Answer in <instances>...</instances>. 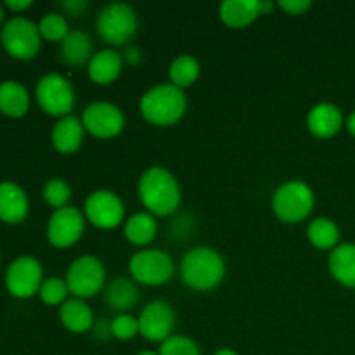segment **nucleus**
Masks as SVG:
<instances>
[{"label":"nucleus","mask_w":355,"mask_h":355,"mask_svg":"<svg viewBox=\"0 0 355 355\" xmlns=\"http://www.w3.org/2000/svg\"><path fill=\"white\" fill-rule=\"evenodd\" d=\"M137 193L142 207L155 217H168L175 214L182 201L179 180L163 166H151L142 172Z\"/></svg>","instance_id":"1"},{"label":"nucleus","mask_w":355,"mask_h":355,"mask_svg":"<svg viewBox=\"0 0 355 355\" xmlns=\"http://www.w3.org/2000/svg\"><path fill=\"white\" fill-rule=\"evenodd\" d=\"M180 279L194 291H211L225 276V262L217 250L196 246L180 260Z\"/></svg>","instance_id":"2"},{"label":"nucleus","mask_w":355,"mask_h":355,"mask_svg":"<svg viewBox=\"0 0 355 355\" xmlns=\"http://www.w3.org/2000/svg\"><path fill=\"white\" fill-rule=\"evenodd\" d=\"M142 118L155 127H172L179 123L187 110L184 90L172 83H159L151 87L139 103Z\"/></svg>","instance_id":"3"},{"label":"nucleus","mask_w":355,"mask_h":355,"mask_svg":"<svg viewBox=\"0 0 355 355\" xmlns=\"http://www.w3.org/2000/svg\"><path fill=\"white\" fill-rule=\"evenodd\" d=\"M314 205V191L304 180H288L272 194L274 215L286 224L304 222L312 214Z\"/></svg>","instance_id":"4"},{"label":"nucleus","mask_w":355,"mask_h":355,"mask_svg":"<svg viewBox=\"0 0 355 355\" xmlns=\"http://www.w3.org/2000/svg\"><path fill=\"white\" fill-rule=\"evenodd\" d=\"M96 30L106 44L113 45V47H121V45L128 44L137 33V12L134 7L125 2L107 3L97 14Z\"/></svg>","instance_id":"5"},{"label":"nucleus","mask_w":355,"mask_h":355,"mask_svg":"<svg viewBox=\"0 0 355 355\" xmlns=\"http://www.w3.org/2000/svg\"><path fill=\"white\" fill-rule=\"evenodd\" d=\"M128 272L137 284L162 286L168 283L175 274V262L163 250H139L128 262Z\"/></svg>","instance_id":"6"},{"label":"nucleus","mask_w":355,"mask_h":355,"mask_svg":"<svg viewBox=\"0 0 355 355\" xmlns=\"http://www.w3.org/2000/svg\"><path fill=\"white\" fill-rule=\"evenodd\" d=\"M69 288V295L75 298L96 297L106 288V267L97 257L82 255L69 263L64 276Z\"/></svg>","instance_id":"7"},{"label":"nucleus","mask_w":355,"mask_h":355,"mask_svg":"<svg viewBox=\"0 0 355 355\" xmlns=\"http://www.w3.org/2000/svg\"><path fill=\"white\" fill-rule=\"evenodd\" d=\"M0 42L7 54L19 61H30L40 52L42 35L38 24L26 17H12L7 21L0 31Z\"/></svg>","instance_id":"8"},{"label":"nucleus","mask_w":355,"mask_h":355,"mask_svg":"<svg viewBox=\"0 0 355 355\" xmlns=\"http://www.w3.org/2000/svg\"><path fill=\"white\" fill-rule=\"evenodd\" d=\"M38 106L51 116H69L75 107V89L66 76L59 73H49L42 76L35 89Z\"/></svg>","instance_id":"9"},{"label":"nucleus","mask_w":355,"mask_h":355,"mask_svg":"<svg viewBox=\"0 0 355 355\" xmlns=\"http://www.w3.org/2000/svg\"><path fill=\"white\" fill-rule=\"evenodd\" d=\"M85 220L101 231L116 229L125 218V205L116 193L97 189L90 193L83 207Z\"/></svg>","instance_id":"10"},{"label":"nucleus","mask_w":355,"mask_h":355,"mask_svg":"<svg viewBox=\"0 0 355 355\" xmlns=\"http://www.w3.org/2000/svg\"><path fill=\"white\" fill-rule=\"evenodd\" d=\"M85 132L97 139H113L121 134L125 127L123 111L113 103L97 101L89 104L82 113Z\"/></svg>","instance_id":"11"},{"label":"nucleus","mask_w":355,"mask_h":355,"mask_svg":"<svg viewBox=\"0 0 355 355\" xmlns=\"http://www.w3.org/2000/svg\"><path fill=\"white\" fill-rule=\"evenodd\" d=\"M85 231V215L75 207L54 210L47 222V239L54 248L64 250L76 245Z\"/></svg>","instance_id":"12"},{"label":"nucleus","mask_w":355,"mask_h":355,"mask_svg":"<svg viewBox=\"0 0 355 355\" xmlns=\"http://www.w3.org/2000/svg\"><path fill=\"white\" fill-rule=\"evenodd\" d=\"M44 283V269L33 257H19L7 267L6 286L16 298H31L40 291Z\"/></svg>","instance_id":"13"},{"label":"nucleus","mask_w":355,"mask_h":355,"mask_svg":"<svg viewBox=\"0 0 355 355\" xmlns=\"http://www.w3.org/2000/svg\"><path fill=\"white\" fill-rule=\"evenodd\" d=\"M139 335L149 342L163 343L173 335L177 318L168 302L153 300L139 314Z\"/></svg>","instance_id":"14"},{"label":"nucleus","mask_w":355,"mask_h":355,"mask_svg":"<svg viewBox=\"0 0 355 355\" xmlns=\"http://www.w3.org/2000/svg\"><path fill=\"white\" fill-rule=\"evenodd\" d=\"M345 125L342 110L333 103H319L309 111L307 128L315 139H333Z\"/></svg>","instance_id":"15"},{"label":"nucleus","mask_w":355,"mask_h":355,"mask_svg":"<svg viewBox=\"0 0 355 355\" xmlns=\"http://www.w3.org/2000/svg\"><path fill=\"white\" fill-rule=\"evenodd\" d=\"M121 71H123V55L114 49H103L96 52L87 64L89 78L101 87L116 82Z\"/></svg>","instance_id":"16"},{"label":"nucleus","mask_w":355,"mask_h":355,"mask_svg":"<svg viewBox=\"0 0 355 355\" xmlns=\"http://www.w3.org/2000/svg\"><path fill=\"white\" fill-rule=\"evenodd\" d=\"M51 139L55 151L61 155H71L82 148L83 139H85V127L82 120L73 114L59 118V121L52 128Z\"/></svg>","instance_id":"17"},{"label":"nucleus","mask_w":355,"mask_h":355,"mask_svg":"<svg viewBox=\"0 0 355 355\" xmlns=\"http://www.w3.org/2000/svg\"><path fill=\"white\" fill-rule=\"evenodd\" d=\"M30 203L21 186L14 182L0 184V220L6 224H21L28 217Z\"/></svg>","instance_id":"18"},{"label":"nucleus","mask_w":355,"mask_h":355,"mask_svg":"<svg viewBox=\"0 0 355 355\" xmlns=\"http://www.w3.org/2000/svg\"><path fill=\"white\" fill-rule=\"evenodd\" d=\"M328 269L333 279L342 286L355 290V243H340L329 252Z\"/></svg>","instance_id":"19"},{"label":"nucleus","mask_w":355,"mask_h":355,"mask_svg":"<svg viewBox=\"0 0 355 355\" xmlns=\"http://www.w3.org/2000/svg\"><path fill=\"white\" fill-rule=\"evenodd\" d=\"M139 298H141L139 286L132 277L116 276L104 288V302L120 314H125L127 311L134 309Z\"/></svg>","instance_id":"20"},{"label":"nucleus","mask_w":355,"mask_h":355,"mask_svg":"<svg viewBox=\"0 0 355 355\" xmlns=\"http://www.w3.org/2000/svg\"><path fill=\"white\" fill-rule=\"evenodd\" d=\"M59 319H61L62 326L68 331L75 333V335L90 331L96 324V318H94L90 305L85 300H80V298L66 300L59 309Z\"/></svg>","instance_id":"21"},{"label":"nucleus","mask_w":355,"mask_h":355,"mask_svg":"<svg viewBox=\"0 0 355 355\" xmlns=\"http://www.w3.org/2000/svg\"><path fill=\"white\" fill-rule=\"evenodd\" d=\"M222 23L234 30L250 26L260 16L259 0H225L218 7Z\"/></svg>","instance_id":"22"},{"label":"nucleus","mask_w":355,"mask_h":355,"mask_svg":"<svg viewBox=\"0 0 355 355\" xmlns=\"http://www.w3.org/2000/svg\"><path fill=\"white\" fill-rule=\"evenodd\" d=\"M94 54L92 37L83 30L69 31L68 37L61 42V59L68 66L89 64Z\"/></svg>","instance_id":"23"},{"label":"nucleus","mask_w":355,"mask_h":355,"mask_svg":"<svg viewBox=\"0 0 355 355\" xmlns=\"http://www.w3.org/2000/svg\"><path fill=\"white\" fill-rule=\"evenodd\" d=\"M30 107V94L19 82L7 80L0 83V113L10 118H21Z\"/></svg>","instance_id":"24"},{"label":"nucleus","mask_w":355,"mask_h":355,"mask_svg":"<svg viewBox=\"0 0 355 355\" xmlns=\"http://www.w3.org/2000/svg\"><path fill=\"white\" fill-rule=\"evenodd\" d=\"M125 238L128 243L135 246H148L158 232V224H156L155 215L149 211H139L134 214L127 222H125Z\"/></svg>","instance_id":"25"},{"label":"nucleus","mask_w":355,"mask_h":355,"mask_svg":"<svg viewBox=\"0 0 355 355\" xmlns=\"http://www.w3.org/2000/svg\"><path fill=\"white\" fill-rule=\"evenodd\" d=\"M307 238L318 250H335L340 245V227L328 217H318L309 224Z\"/></svg>","instance_id":"26"},{"label":"nucleus","mask_w":355,"mask_h":355,"mask_svg":"<svg viewBox=\"0 0 355 355\" xmlns=\"http://www.w3.org/2000/svg\"><path fill=\"white\" fill-rule=\"evenodd\" d=\"M200 73H201V66L200 62H198V59L191 54H182V55H177V58L170 62L168 78L172 85H175L177 89L184 90L198 82Z\"/></svg>","instance_id":"27"},{"label":"nucleus","mask_w":355,"mask_h":355,"mask_svg":"<svg viewBox=\"0 0 355 355\" xmlns=\"http://www.w3.org/2000/svg\"><path fill=\"white\" fill-rule=\"evenodd\" d=\"M38 31H40L42 38L49 42H62L69 35L68 21L62 14L51 12L45 14L38 23Z\"/></svg>","instance_id":"28"},{"label":"nucleus","mask_w":355,"mask_h":355,"mask_svg":"<svg viewBox=\"0 0 355 355\" xmlns=\"http://www.w3.org/2000/svg\"><path fill=\"white\" fill-rule=\"evenodd\" d=\"M42 196H44L45 203H47L49 207L59 210V208L68 207L69 200H71V187L68 186V182H66L64 179L54 177V179H49L47 182H45Z\"/></svg>","instance_id":"29"},{"label":"nucleus","mask_w":355,"mask_h":355,"mask_svg":"<svg viewBox=\"0 0 355 355\" xmlns=\"http://www.w3.org/2000/svg\"><path fill=\"white\" fill-rule=\"evenodd\" d=\"M38 295H40V300L45 305L54 307V305H62L68 300L69 288L66 281L61 279V277H49V279H44Z\"/></svg>","instance_id":"30"},{"label":"nucleus","mask_w":355,"mask_h":355,"mask_svg":"<svg viewBox=\"0 0 355 355\" xmlns=\"http://www.w3.org/2000/svg\"><path fill=\"white\" fill-rule=\"evenodd\" d=\"M159 355H201L200 347L193 338L184 335H172L159 345Z\"/></svg>","instance_id":"31"},{"label":"nucleus","mask_w":355,"mask_h":355,"mask_svg":"<svg viewBox=\"0 0 355 355\" xmlns=\"http://www.w3.org/2000/svg\"><path fill=\"white\" fill-rule=\"evenodd\" d=\"M139 335V319L132 314H118L111 321V336L118 340H132Z\"/></svg>","instance_id":"32"},{"label":"nucleus","mask_w":355,"mask_h":355,"mask_svg":"<svg viewBox=\"0 0 355 355\" xmlns=\"http://www.w3.org/2000/svg\"><path fill=\"white\" fill-rule=\"evenodd\" d=\"M277 7L284 10L286 14L291 16H302V14H307V10L312 7L311 0H281L277 2Z\"/></svg>","instance_id":"33"},{"label":"nucleus","mask_w":355,"mask_h":355,"mask_svg":"<svg viewBox=\"0 0 355 355\" xmlns=\"http://www.w3.org/2000/svg\"><path fill=\"white\" fill-rule=\"evenodd\" d=\"M59 7H61L66 14L76 17L82 16V14L85 12L87 7H89V2H87V0H64V2L59 3Z\"/></svg>","instance_id":"34"},{"label":"nucleus","mask_w":355,"mask_h":355,"mask_svg":"<svg viewBox=\"0 0 355 355\" xmlns=\"http://www.w3.org/2000/svg\"><path fill=\"white\" fill-rule=\"evenodd\" d=\"M33 6V0H6V7H9L14 12H23Z\"/></svg>","instance_id":"35"},{"label":"nucleus","mask_w":355,"mask_h":355,"mask_svg":"<svg viewBox=\"0 0 355 355\" xmlns=\"http://www.w3.org/2000/svg\"><path fill=\"white\" fill-rule=\"evenodd\" d=\"M141 59H142V55H141V51H139L137 47H127L125 49V52H123V61H127L128 64H139V62H141Z\"/></svg>","instance_id":"36"},{"label":"nucleus","mask_w":355,"mask_h":355,"mask_svg":"<svg viewBox=\"0 0 355 355\" xmlns=\"http://www.w3.org/2000/svg\"><path fill=\"white\" fill-rule=\"evenodd\" d=\"M345 127H347V130H349V134L352 135V137H355V111H352V113L347 116Z\"/></svg>","instance_id":"37"},{"label":"nucleus","mask_w":355,"mask_h":355,"mask_svg":"<svg viewBox=\"0 0 355 355\" xmlns=\"http://www.w3.org/2000/svg\"><path fill=\"white\" fill-rule=\"evenodd\" d=\"M274 7H276V3H274V2H267V0H262V2H260V16H262V14H270V12H272Z\"/></svg>","instance_id":"38"},{"label":"nucleus","mask_w":355,"mask_h":355,"mask_svg":"<svg viewBox=\"0 0 355 355\" xmlns=\"http://www.w3.org/2000/svg\"><path fill=\"white\" fill-rule=\"evenodd\" d=\"M214 355H239V354L234 352V350H231V349H220V350H217Z\"/></svg>","instance_id":"39"},{"label":"nucleus","mask_w":355,"mask_h":355,"mask_svg":"<svg viewBox=\"0 0 355 355\" xmlns=\"http://www.w3.org/2000/svg\"><path fill=\"white\" fill-rule=\"evenodd\" d=\"M137 355H159L158 352H153V350H142L141 354H137Z\"/></svg>","instance_id":"40"},{"label":"nucleus","mask_w":355,"mask_h":355,"mask_svg":"<svg viewBox=\"0 0 355 355\" xmlns=\"http://www.w3.org/2000/svg\"><path fill=\"white\" fill-rule=\"evenodd\" d=\"M2 21H3V9L2 6H0V24H2Z\"/></svg>","instance_id":"41"}]
</instances>
